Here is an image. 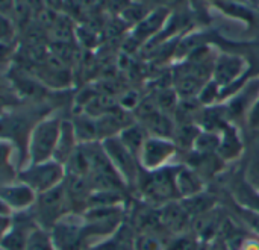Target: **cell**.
Instances as JSON below:
<instances>
[{"label": "cell", "instance_id": "d4e9b609", "mask_svg": "<svg viewBox=\"0 0 259 250\" xmlns=\"http://www.w3.org/2000/svg\"><path fill=\"white\" fill-rule=\"evenodd\" d=\"M206 247L208 250H231V247L226 244V241L222 237H215L214 240L206 243Z\"/></svg>", "mask_w": 259, "mask_h": 250}, {"label": "cell", "instance_id": "44dd1931", "mask_svg": "<svg viewBox=\"0 0 259 250\" xmlns=\"http://www.w3.org/2000/svg\"><path fill=\"white\" fill-rule=\"evenodd\" d=\"M15 53L14 43H0V68L5 67Z\"/></svg>", "mask_w": 259, "mask_h": 250}, {"label": "cell", "instance_id": "3957f363", "mask_svg": "<svg viewBox=\"0 0 259 250\" xmlns=\"http://www.w3.org/2000/svg\"><path fill=\"white\" fill-rule=\"evenodd\" d=\"M50 237L56 250H85L91 247L85 220L79 213L64 216L50 229Z\"/></svg>", "mask_w": 259, "mask_h": 250}, {"label": "cell", "instance_id": "9a60e30c", "mask_svg": "<svg viewBox=\"0 0 259 250\" xmlns=\"http://www.w3.org/2000/svg\"><path fill=\"white\" fill-rule=\"evenodd\" d=\"M120 140L123 141V144L137 156L141 153V149L146 143V137H144V131L140 126H126L120 135Z\"/></svg>", "mask_w": 259, "mask_h": 250}, {"label": "cell", "instance_id": "9c48e42d", "mask_svg": "<svg viewBox=\"0 0 259 250\" xmlns=\"http://www.w3.org/2000/svg\"><path fill=\"white\" fill-rule=\"evenodd\" d=\"M0 197L11 206L15 210H23L30 206L35 199L36 194L33 190H30L27 185L24 184H18V185H9V187H3L0 188Z\"/></svg>", "mask_w": 259, "mask_h": 250}, {"label": "cell", "instance_id": "6da1fadb", "mask_svg": "<svg viewBox=\"0 0 259 250\" xmlns=\"http://www.w3.org/2000/svg\"><path fill=\"white\" fill-rule=\"evenodd\" d=\"M179 167H162L150 170L146 176H138V187L147 203H156L159 206L179 200V190L176 182Z\"/></svg>", "mask_w": 259, "mask_h": 250}, {"label": "cell", "instance_id": "5b68a950", "mask_svg": "<svg viewBox=\"0 0 259 250\" xmlns=\"http://www.w3.org/2000/svg\"><path fill=\"white\" fill-rule=\"evenodd\" d=\"M70 213L71 205L64 182L46 193L36 194V220L39 228L50 232V229Z\"/></svg>", "mask_w": 259, "mask_h": 250}, {"label": "cell", "instance_id": "5bb4252c", "mask_svg": "<svg viewBox=\"0 0 259 250\" xmlns=\"http://www.w3.org/2000/svg\"><path fill=\"white\" fill-rule=\"evenodd\" d=\"M73 123L74 128V134L76 138L79 141V144H88V143H94V140L99 138V132H97V123L96 120L87 117V115H80L77 117Z\"/></svg>", "mask_w": 259, "mask_h": 250}, {"label": "cell", "instance_id": "8992f818", "mask_svg": "<svg viewBox=\"0 0 259 250\" xmlns=\"http://www.w3.org/2000/svg\"><path fill=\"white\" fill-rule=\"evenodd\" d=\"M102 147H103L105 153L108 155L109 161L112 162V165L115 167V170L123 178V181L127 185L137 184L138 176H140L138 165H137V156L123 144V141L118 137H109V138L103 140Z\"/></svg>", "mask_w": 259, "mask_h": 250}, {"label": "cell", "instance_id": "4fadbf2b", "mask_svg": "<svg viewBox=\"0 0 259 250\" xmlns=\"http://www.w3.org/2000/svg\"><path fill=\"white\" fill-rule=\"evenodd\" d=\"M167 17V11L165 9H158L155 12H152L150 15L144 17L140 24L137 26L135 29V33H134V38L135 39H146L147 36L153 35L158 32V29L161 27L164 18Z\"/></svg>", "mask_w": 259, "mask_h": 250}, {"label": "cell", "instance_id": "4316f807", "mask_svg": "<svg viewBox=\"0 0 259 250\" xmlns=\"http://www.w3.org/2000/svg\"><path fill=\"white\" fill-rule=\"evenodd\" d=\"M11 214V206L0 197V216L5 217V216H9Z\"/></svg>", "mask_w": 259, "mask_h": 250}, {"label": "cell", "instance_id": "ba28073f", "mask_svg": "<svg viewBox=\"0 0 259 250\" xmlns=\"http://www.w3.org/2000/svg\"><path fill=\"white\" fill-rule=\"evenodd\" d=\"M77 146H79V141L76 138L73 123L68 121V120H62L61 134H59V140H58V144H56V149H55L53 159L65 167V164L70 161V158L76 152Z\"/></svg>", "mask_w": 259, "mask_h": 250}, {"label": "cell", "instance_id": "cb8c5ba5", "mask_svg": "<svg viewBox=\"0 0 259 250\" xmlns=\"http://www.w3.org/2000/svg\"><path fill=\"white\" fill-rule=\"evenodd\" d=\"M17 6V0H0V14L3 15H12V12L15 11Z\"/></svg>", "mask_w": 259, "mask_h": 250}, {"label": "cell", "instance_id": "603a6c76", "mask_svg": "<svg viewBox=\"0 0 259 250\" xmlns=\"http://www.w3.org/2000/svg\"><path fill=\"white\" fill-rule=\"evenodd\" d=\"M238 250H259V237L253 235V234L247 235Z\"/></svg>", "mask_w": 259, "mask_h": 250}, {"label": "cell", "instance_id": "30bf717a", "mask_svg": "<svg viewBox=\"0 0 259 250\" xmlns=\"http://www.w3.org/2000/svg\"><path fill=\"white\" fill-rule=\"evenodd\" d=\"M176 182H178L179 196L182 199L196 196V194L202 193V190H203V184H202L200 178L188 169H179L178 170Z\"/></svg>", "mask_w": 259, "mask_h": 250}, {"label": "cell", "instance_id": "277c9868", "mask_svg": "<svg viewBox=\"0 0 259 250\" xmlns=\"http://www.w3.org/2000/svg\"><path fill=\"white\" fill-rule=\"evenodd\" d=\"M20 182L27 185L35 194L46 193L58 185H61L65 179V167L55 159H49L44 162L27 164L21 169Z\"/></svg>", "mask_w": 259, "mask_h": 250}, {"label": "cell", "instance_id": "d6986e66", "mask_svg": "<svg viewBox=\"0 0 259 250\" xmlns=\"http://www.w3.org/2000/svg\"><path fill=\"white\" fill-rule=\"evenodd\" d=\"M15 26L9 15L0 14V43H14Z\"/></svg>", "mask_w": 259, "mask_h": 250}, {"label": "cell", "instance_id": "7402d4cb", "mask_svg": "<svg viewBox=\"0 0 259 250\" xmlns=\"http://www.w3.org/2000/svg\"><path fill=\"white\" fill-rule=\"evenodd\" d=\"M11 159V144L8 140L0 138V170L8 167V162Z\"/></svg>", "mask_w": 259, "mask_h": 250}, {"label": "cell", "instance_id": "7c38bea8", "mask_svg": "<svg viewBox=\"0 0 259 250\" xmlns=\"http://www.w3.org/2000/svg\"><path fill=\"white\" fill-rule=\"evenodd\" d=\"M243 67V61L240 58H234V56H225L220 58L219 64L215 65V79L217 84H229L231 80H234L238 73L241 71Z\"/></svg>", "mask_w": 259, "mask_h": 250}, {"label": "cell", "instance_id": "e0dca14e", "mask_svg": "<svg viewBox=\"0 0 259 250\" xmlns=\"http://www.w3.org/2000/svg\"><path fill=\"white\" fill-rule=\"evenodd\" d=\"M24 250H56L53 243H52V237H50V232L36 226L29 238H27V243H26V247Z\"/></svg>", "mask_w": 259, "mask_h": 250}, {"label": "cell", "instance_id": "484cf974", "mask_svg": "<svg viewBox=\"0 0 259 250\" xmlns=\"http://www.w3.org/2000/svg\"><path fill=\"white\" fill-rule=\"evenodd\" d=\"M147 5L150 3V5H156L158 8H162V9H165V8H171V6H176L181 0H144Z\"/></svg>", "mask_w": 259, "mask_h": 250}, {"label": "cell", "instance_id": "ffe728a7", "mask_svg": "<svg viewBox=\"0 0 259 250\" xmlns=\"http://www.w3.org/2000/svg\"><path fill=\"white\" fill-rule=\"evenodd\" d=\"M12 102H15V91L11 88L9 80H6L0 74V109L11 106Z\"/></svg>", "mask_w": 259, "mask_h": 250}, {"label": "cell", "instance_id": "7a4b0ae2", "mask_svg": "<svg viewBox=\"0 0 259 250\" xmlns=\"http://www.w3.org/2000/svg\"><path fill=\"white\" fill-rule=\"evenodd\" d=\"M61 118L49 117L39 120L30 129L27 140V164H36L53 159L55 149L61 134Z\"/></svg>", "mask_w": 259, "mask_h": 250}, {"label": "cell", "instance_id": "2e32d148", "mask_svg": "<svg viewBox=\"0 0 259 250\" xmlns=\"http://www.w3.org/2000/svg\"><path fill=\"white\" fill-rule=\"evenodd\" d=\"M202 241L193 232L178 234L168 238L165 250H199Z\"/></svg>", "mask_w": 259, "mask_h": 250}, {"label": "cell", "instance_id": "8fae6325", "mask_svg": "<svg viewBox=\"0 0 259 250\" xmlns=\"http://www.w3.org/2000/svg\"><path fill=\"white\" fill-rule=\"evenodd\" d=\"M181 203L185 208V211L188 213V216L191 217V220L196 217H200V216H203V214H206L215 208V199L212 196H208L203 193L182 199Z\"/></svg>", "mask_w": 259, "mask_h": 250}, {"label": "cell", "instance_id": "52a82bcc", "mask_svg": "<svg viewBox=\"0 0 259 250\" xmlns=\"http://www.w3.org/2000/svg\"><path fill=\"white\" fill-rule=\"evenodd\" d=\"M175 153V144L165 138L153 137L147 138L141 149V164L147 170L161 169L162 164Z\"/></svg>", "mask_w": 259, "mask_h": 250}, {"label": "cell", "instance_id": "ac0fdd59", "mask_svg": "<svg viewBox=\"0 0 259 250\" xmlns=\"http://www.w3.org/2000/svg\"><path fill=\"white\" fill-rule=\"evenodd\" d=\"M35 229V228H33ZM32 229V231H33ZM24 232V229H20V228H14L12 231H9V234L2 240V246L8 250H24L26 247V243H27V238L30 235V232Z\"/></svg>", "mask_w": 259, "mask_h": 250}]
</instances>
